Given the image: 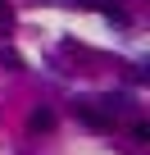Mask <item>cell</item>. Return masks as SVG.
Segmentation results:
<instances>
[{
	"instance_id": "1",
	"label": "cell",
	"mask_w": 150,
	"mask_h": 155,
	"mask_svg": "<svg viewBox=\"0 0 150 155\" xmlns=\"http://www.w3.org/2000/svg\"><path fill=\"white\" fill-rule=\"evenodd\" d=\"M73 114H78L87 128H96V132H109V128H114V119H109L96 101H78V105H73Z\"/></svg>"
},
{
	"instance_id": "2",
	"label": "cell",
	"mask_w": 150,
	"mask_h": 155,
	"mask_svg": "<svg viewBox=\"0 0 150 155\" xmlns=\"http://www.w3.org/2000/svg\"><path fill=\"white\" fill-rule=\"evenodd\" d=\"M73 5H82V9H100L109 23H127V14H123V5H114V0H73Z\"/></svg>"
},
{
	"instance_id": "4",
	"label": "cell",
	"mask_w": 150,
	"mask_h": 155,
	"mask_svg": "<svg viewBox=\"0 0 150 155\" xmlns=\"http://www.w3.org/2000/svg\"><path fill=\"white\" fill-rule=\"evenodd\" d=\"M0 64H9V68H18V64H23V59H18V55H14V50H0Z\"/></svg>"
},
{
	"instance_id": "3",
	"label": "cell",
	"mask_w": 150,
	"mask_h": 155,
	"mask_svg": "<svg viewBox=\"0 0 150 155\" xmlns=\"http://www.w3.org/2000/svg\"><path fill=\"white\" fill-rule=\"evenodd\" d=\"M27 123H32L37 132H46V128H55V114H50V110H32V119H27Z\"/></svg>"
}]
</instances>
